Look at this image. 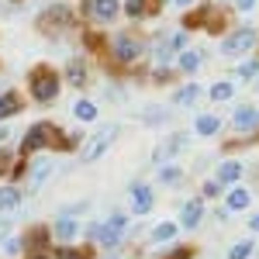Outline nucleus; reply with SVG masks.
I'll return each mask as SVG.
<instances>
[{"label":"nucleus","instance_id":"f257e3e1","mask_svg":"<svg viewBox=\"0 0 259 259\" xmlns=\"http://www.w3.org/2000/svg\"><path fill=\"white\" fill-rule=\"evenodd\" d=\"M28 90H31V97L38 100V104H52V100L59 97V76H56V69L52 66H35L28 73Z\"/></svg>","mask_w":259,"mask_h":259},{"label":"nucleus","instance_id":"f03ea898","mask_svg":"<svg viewBox=\"0 0 259 259\" xmlns=\"http://www.w3.org/2000/svg\"><path fill=\"white\" fill-rule=\"evenodd\" d=\"M56 135H59V128H56L52 121H38V124H31V128L24 132L21 152L31 156V152H41V149H52V145H56Z\"/></svg>","mask_w":259,"mask_h":259},{"label":"nucleus","instance_id":"7ed1b4c3","mask_svg":"<svg viewBox=\"0 0 259 259\" xmlns=\"http://www.w3.org/2000/svg\"><path fill=\"white\" fill-rule=\"evenodd\" d=\"M111 56H114V62H121V66H132V62H139L142 56H145V45H142V38H135V35L118 31L114 41H111Z\"/></svg>","mask_w":259,"mask_h":259},{"label":"nucleus","instance_id":"20e7f679","mask_svg":"<svg viewBox=\"0 0 259 259\" xmlns=\"http://www.w3.org/2000/svg\"><path fill=\"white\" fill-rule=\"evenodd\" d=\"M183 28H204V31H211V35H221V28H225V14H221L218 4H204V7H197L194 14H187Z\"/></svg>","mask_w":259,"mask_h":259},{"label":"nucleus","instance_id":"39448f33","mask_svg":"<svg viewBox=\"0 0 259 259\" xmlns=\"http://www.w3.org/2000/svg\"><path fill=\"white\" fill-rule=\"evenodd\" d=\"M114 135H118V124H104L97 135H90L87 139V145L80 149V156H83V162H94V159H100L104 156V149L114 142Z\"/></svg>","mask_w":259,"mask_h":259},{"label":"nucleus","instance_id":"423d86ee","mask_svg":"<svg viewBox=\"0 0 259 259\" xmlns=\"http://www.w3.org/2000/svg\"><path fill=\"white\" fill-rule=\"evenodd\" d=\"M256 45V31L252 28H235L228 38H221V56H242Z\"/></svg>","mask_w":259,"mask_h":259},{"label":"nucleus","instance_id":"0eeeda50","mask_svg":"<svg viewBox=\"0 0 259 259\" xmlns=\"http://www.w3.org/2000/svg\"><path fill=\"white\" fill-rule=\"evenodd\" d=\"M124 228H128V218H124V214H111V218L97 228L100 245H104V249H114L121 242V235H124Z\"/></svg>","mask_w":259,"mask_h":259},{"label":"nucleus","instance_id":"6e6552de","mask_svg":"<svg viewBox=\"0 0 259 259\" xmlns=\"http://www.w3.org/2000/svg\"><path fill=\"white\" fill-rule=\"evenodd\" d=\"M159 0H124V14L132 21H142V18H152V14H159Z\"/></svg>","mask_w":259,"mask_h":259},{"label":"nucleus","instance_id":"1a4fd4ad","mask_svg":"<svg viewBox=\"0 0 259 259\" xmlns=\"http://www.w3.org/2000/svg\"><path fill=\"white\" fill-rule=\"evenodd\" d=\"M52 235H56V239H62V242H73L76 235H80V221L66 211V214H59V218H56V225H52Z\"/></svg>","mask_w":259,"mask_h":259},{"label":"nucleus","instance_id":"9d476101","mask_svg":"<svg viewBox=\"0 0 259 259\" xmlns=\"http://www.w3.org/2000/svg\"><path fill=\"white\" fill-rule=\"evenodd\" d=\"M38 24L45 28V31H52V24H56V28H69V24H73V14H69L62 4H56V7H49V11L41 14Z\"/></svg>","mask_w":259,"mask_h":259},{"label":"nucleus","instance_id":"9b49d317","mask_svg":"<svg viewBox=\"0 0 259 259\" xmlns=\"http://www.w3.org/2000/svg\"><path fill=\"white\" fill-rule=\"evenodd\" d=\"M152 204H156L152 190H149L145 183H135V187H132V211H135V214H149Z\"/></svg>","mask_w":259,"mask_h":259},{"label":"nucleus","instance_id":"f8f14e48","mask_svg":"<svg viewBox=\"0 0 259 259\" xmlns=\"http://www.w3.org/2000/svg\"><path fill=\"white\" fill-rule=\"evenodd\" d=\"M200 218H204V204H200V200H187L183 211H180V225H183V228H197Z\"/></svg>","mask_w":259,"mask_h":259},{"label":"nucleus","instance_id":"ddd939ff","mask_svg":"<svg viewBox=\"0 0 259 259\" xmlns=\"http://www.w3.org/2000/svg\"><path fill=\"white\" fill-rule=\"evenodd\" d=\"M49 173H52V162H49V159H35V162H31V180H28V194H35L41 183L49 180Z\"/></svg>","mask_w":259,"mask_h":259},{"label":"nucleus","instance_id":"4468645a","mask_svg":"<svg viewBox=\"0 0 259 259\" xmlns=\"http://www.w3.org/2000/svg\"><path fill=\"white\" fill-rule=\"evenodd\" d=\"M232 124H235L239 132H249V128H256V124H259V111H256V107H249V104H245V107H235Z\"/></svg>","mask_w":259,"mask_h":259},{"label":"nucleus","instance_id":"2eb2a0df","mask_svg":"<svg viewBox=\"0 0 259 259\" xmlns=\"http://www.w3.org/2000/svg\"><path fill=\"white\" fill-rule=\"evenodd\" d=\"M121 4L118 0H94V18L100 21V24H111V21L118 18Z\"/></svg>","mask_w":259,"mask_h":259},{"label":"nucleus","instance_id":"dca6fc26","mask_svg":"<svg viewBox=\"0 0 259 259\" xmlns=\"http://www.w3.org/2000/svg\"><path fill=\"white\" fill-rule=\"evenodd\" d=\"M187 142H190V135H173L169 142H162L159 149H156V162L169 159V156H177L180 149H187Z\"/></svg>","mask_w":259,"mask_h":259},{"label":"nucleus","instance_id":"f3484780","mask_svg":"<svg viewBox=\"0 0 259 259\" xmlns=\"http://www.w3.org/2000/svg\"><path fill=\"white\" fill-rule=\"evenodd\" d=\"M87 76H90V73H87V62L83 59H69V66H66V83H69V87H83Z\"/></svg>","mask_w":259,"mask_h":259},{"label":"nucleus","instance_id":"a211bd4d","mask_svg":"<svg viewBox=\"0 0 259 259\" xmlns=\"http://www.w3.org/2000/svg\"><path fill=\"white\" fill-rule=\"evenodd\" d=\"M21 111V94H14V90H7V94H0V121L14 118Z\"/></svg>","mask_w":259,"mask_h":259},{"label":"nucleus","instance_id":"6ab92c4d","mask_svg":"<svg viewBox=\"0 0 259 259\" xmlns=\"http://www.w3.org/2000/svg\"><path fill=\"white\" fill-rule=\"evenodd\" d=\"M218 132H221V118L218 114H200L197 118V135L211 139V135H218Z\"/></svg>","mask_w":259,"mask_h":259},{"label":"nucleus","instance_id":"aec40b11","mask_svg":"<svg viewBox=\"0 0 259 259\" xmlns=\"http://www.w3.org/2000/svg\"><path fill=\"white\" fill-rule=\"evenodd\" d=\"M239 177H242V162H221V166H218V177H214V180H218L221 187H228V183H235Z\"/></svg>","mask_w":259,"mask_h":259},{"label":"nucleus","instance_id":"412c9836","mask_svg":"<svg viewBox=\"0 0 259 259\" xmlns=\"http://www.w3.org/2000/svg\"><path fill=\"white\" fill-rule=\"evenodd\" d=\"M249 200H252V194H249L245 187L228 190V211H245V207H249Z\"/></svg>","mask_w":259,"mask_h":259},{"label":"nucleus","instance_id":"4be33fe9","mask_svg":"<svg viewBox=\"0 0 259 259\" xmlns=\"http://www.w3.org/2000/svg\"><path fill=\"white\" fill-rule=\"evenodd\" d=\"M21 204V190L18 187H0V211H14Z\"/></svg>","mask_w":259,"mask_h":259},{"label":"nucleus","instance_id":"5701e85b","mask_svg":"<svg viewBox=\"0 0 259 259\" xmlns=\"http://www.w3.org/2000/svg\"><path fill=\"white\" fill-rule=\"evenodd\" d=\"M49 235H52L49 228H31L28 239H24V245H28V249H45V245H49Z\"/></svg>","mask_w":259,"mask_h":259},{"label":"nucleus","instance_id":"b1692460","mask_svg":"<svg viewBox=\"0 0 259 259\" xmlns=\"http://www.w3.org/2000/svg\"><path fill=\"white\" fill-rule=\"evenodd\" d=\"M52 259H90V252H87V249H76V245H69V242H62Z\"/></svg>","mask_w":259,"mask_h":259},{"label":"nucleus","instance_id":"393cba45","mask_svg":"<svg viewBox=\"0 0 259 259\" xmlns=\"http://www.w3.org/2000/svg\"><path fill=\"white\" fill-rule=\"evenodd\" d=\"M73 118L76 121H94L97 118V107H94L90 100H76V104H73Z\"/></svg>","mask_w":259,"mask_h":259},{"label":"nucleus","instance_id":"a878e982","mask_svg":"<svg viewBox=\"0 0 259 259\" xmlns=\"http://www.w3.org/2000/svg\"><path fill=\"white\" fill-rule=\"evenodd\" d=\"M197 97H200V87H197V83H187L183 90L173 94V104H194Z\"/></svg>","mask_w":259,"mask_h":259},{"label":"nucleus","instance_id":"bb28decb","mask_svg":"<svg viewBox=\"0 0 259 259\" xmlns=\"http://www.w3.org/2000/svg\"><path fill=\"white\" fill-rule=\"evenodd\" d=\"M173 235H177V225H173V221H162V225L152 228V242H169Z\"/></svg>","mask_w":259,"mask_h":259},{"label":"nucleus","instance_id":"cd10ccee","mask_svg":"<svg viewBox=\"0 0 259 259\" xmlns=\"http://www.w3.org/2000/svg\"><path fill=\"white\" fill-rule=\"evenodd\" d=\"M252 249H256L252 242H235V245L228 249V259H249V256H252Z\"/></svg>","mask_w":259,"mask_h":259},{"label":"nucleus","instance_id":"c85d7f7f","mask_svg":"<svg viewBox=\"0 0 259 259\" xmlns=\"http://www.w3.org/2000/svg\"><path fill=\"white\" fill-rule=\"evenodd\" d=\"M197 66H200V52H183V56H180V69H183V73H194Z\"/></svg>","mask_w":259,"mask_h":259},{"label":"nucleus","instance_id":"c756f323","mask_svg":"<svg viewBox=\"0 0 259 259\" xmlns=\"http://www.w3.org/2000/svg\"><path fill=\"white\" fill-rule=\"evenodd\" d=\"M232 94H235V87H232V83H214V87H211V100H228L232 97Z\"/></svg>","mask_w":259,"mask_h":259},{"label":"nucleus","instance_id":"7c9ffc66","mask_svg":"<svg viewBox=\"0 0 259 259\" xmlns=\"http://www.w3.org/2000/svg\"><path fill=\"white\" fill-rule=\"evenodd\" d=\"M256 73H259V59H249V62H242V66H239V76H242V80H252Z\"/></svg>","mask_w":259,"mask_h":259},{"label":"nucleus","instance_id":"2f4dec72","mask_svg":"<svg viewBox=\"0 0 259 259\" xmlns=\"http://www.w3.org/2000/svg\"><path fill=\"white\" fill-rule=\"evenodd\" d=\"M190 256H194V249H190V245H177L173 252H166V256H159V259H190Z\"/></svg>","mask_w":259,"mask_h":259},{"label":"nucleus","instance_id":"473e14b6","mask_svg":"<svg viewBox=\"0 0 259 259\" xmlns=\"http://www.w3.org/2000/svg\"><path fill=\"white\" fill-rule=\"evenodd\" d=\"M159 180H162V183H177V180H180V169H177V166H162V169H159Z\"/></svg>","mask_w":259,"mask_h":259},{"label":"nucleus","instance_id":"72a5a7b5","mask_svg":"<svg viewBox=\"0 0 259 259\" xmlns=\"http://www.w3.org/2000/svg\"><path fill=\"white\" fill-rule=\"evenodd\" d=\"M204 197H221V183L218 180H207V183H204Z\"/></svg>","mask_w":259,"mask_h":259},{"label":"nucleus","instance_id":"f704fd0d","mask_svg":"<svg viewBox=\"0 0 259 259\" xmlns=\"http://www.w3.org/2000/svg\"><path fill=\"white\" fill-rule=\"evenodd\" d=\"M28 169H31V166H28V162H24V159H18V162H14V166H11V177H14V180H21V177H24V173H28Z\"/></svg>","mask_w":259,"mask_h":259},{"label":"nucleus","instance_id":"c9c22d12","mask_svg":"<svg viewBox=\"0 0 259 259\" xmlns=\"http://www.w3.org/2000/svg\"><path fill=\"white\" fill-rule=\"evenodd\" d=\"M21 249H24V242H21V239H11L7 245H4V252H7V256H18Z\"/></svg>","mask_w":259,"mask_h":259},{"label":"nucleus","instance_id":"e433bc0d","mask_svg":"<svg viewBox=\"0 0 259 259\" xmlns=\"http://www.w3.org/2000/svg\"><path fill=\"white\" fill-rule=\"evenodd\" d=\"M76 145H80V135H76V132H73V135H66V139L59 142V149H76Z\"/></svg>","mask_w":259,"mask_h":259},{"label":"nucleus","instance_id":"4c0bfd02","mask_svg":"<svg viewBox=\"0 0 259 259\" xmlns=\"http://www.w3.org/2000/svg\"><path fill=\"white\" fill-rule=\"evenodd\" d=\"M80 14L83 18H94V0H80Z\"/></svg>","mask_w":259,"mask_h":259},{"label":"nucleus","instance_id":"58836bf2","mask_svg":"<svg viewBox=\"0 0 259 259\" xmlns=\"http://www.w3.org/2000/svg\"><path fill=\"white\" fill-rule=\"evenodd\" d=\"M0 173H11V156L7 152H0Z\"/></svg>","mask_w":259,"mask_h":259},{"label":"nucleus","instance_id":"ea45409f","mask_svg":"<svg viewBox=\"0 0 259 259\" xmlns=\"http://www.w3.org/2000/svg\"><path fill=\"white\" fill-rule=\"evenodd\" d=\"M235 7H239V11H252V7H256V0H235Z\"/></svg>","mask_w":259,"mask_h":259},{"label":"nucleus","instance_id":"a19ab883","mask_svg":"<svg viewBox=\"0 0 259 259\" xmlns=\"http://www.w3.org/2000/svg\"><path fill=\"white\" fill-rule=\"evenodd\" d=\"M7 232H11V221H7V218H0V235H7Z\"/></svg>","mask_w":259,"mask_h":259},{"label":"nucleus","instance_id":"79ce46f5","mask_svg":"<svg viewBox=\"0 0 259 259\" xmlns=\"http://www.w3.org/2000/svg\"><path fill=\"white\" fill-rule=\"evenodd\" d=\"M249 228H252V232H259V214H252V218H249Z\"/></svg>","mask_w":259,"mask_h":259},{"label":"nucleus","instance_id":"37998d69","mask_svg":"<svg viewBox=\"0 0 259 259\" xmlns=\"http://www.w3.org/2000/svg\"><path fill=\"white\" fill-rule=\"evenodd\" d=\"M173 4H177V7H190L194 0H173Z\"/></svg>","mask_w":259,"mask_h":259},{"label":"nucleus","instance_id":"c03bdc74","mask_svg":"<svg viewBox=\"0 0 259 259\" xmlns=\"http://www.w3.org/2000/svg\"><path fill=\"white\" fill-rule=\"evenodd\" d=\"M31 259H52V256H41V252H35V256H31Z\"/></svg>","mask_w":259,"mask_h":259}]
</instances>
